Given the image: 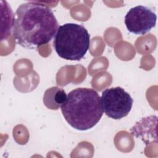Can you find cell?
Returning <instances> with one entry per match:
<instances>
[{
  "label": "cell",
  "instance_id": "cell-1",
  "mask_svg": "<svg viewBox=\"0 0 158 158\" xmlns=\"http://www.w3.org/2000/svg\"><path fill=\"white\" fill-rule=\"evenodd\" d=\"M58 22L52 9L38 2L21 4L14 16L12 35L23 48L35 49L49 43L56 35Z\"/></svg>",
  "mask_w": 158,
  "mask_h": 158
},
{
  "label": "cell",
  "instance_id": "cell-2",
  "mask_svg": "<svg viewBox=\"0 0 158 158\" xmlns=\"http://www.w3.org/2000/svg\"><path fill=\"white\" fill-rule=\"evenodd\" d=\"M60 108L67 122L80 131L94 127L103 115L101 98L92 88H78L72 90Z\"/></svg>",
  "mask_w": 158,
  "mask_h": 158
},
{
  "label": "cell",
  "instance_id": "cell-3",
  "mask_svg": "<svg viewBox=\"0 0 158 158\" xmlns=\"http://www.w3.org/2000/svg\"><path fill=\"white\" fill-rule=\"evenodd\" d=\"M90 35L83 25L67 23L58 27L53 47L58 56L65 60H80L89 48Z\"/></svg>",
  "mask_w": 158,
  "mask_h": 158
},
{
  "label": "cell",
  "instance_id": "cell-4",
  "mask_svg": "<svg viewBox=\"0 0 158 158\" xmlns=\"http://www.w3.org/2000/svg\"><path fill=\"white\" fill-rule=\"evenodd\" d=\"M101 102L105 114L113 119L126 117L131 111L133 99L120 86L106 88L102 92Z\"/></svg>",
  "mask_w": 158,
  "mask_h": 158
},
{
  "label": "cell",
  "instance_id": "cell-5",
  "mask_svg": "<svg viewBox=\"0 0 158 158\" xmlns=\"http://www.w3.org/2000/svg\"><path fill=\"white\" fill-rule=\"evenodd\" d=\"M157 15L151 8L139 5L131 8L125 16L128 31L135 35H144L156 27Z\"/></svg>",
  "mask_w": 158,
  "mask_h": 158
},
{
  "label": "cell",
  "instance_id": "cell-6",
  "mask_svg": "<svg viewBox=\"0 0 158 158\" xmlns=\"http://www.w3.org/2000/svg\"><path fill=\"white\" fill-rule=\"evenodd\" d=\"M67 95L65 91L57 86L48 89L43 96L45 106L50 109H58L66 101Z\"/></svg>",
  "mask_w": 158,
  "mask_h": 158
}]
</instances>
